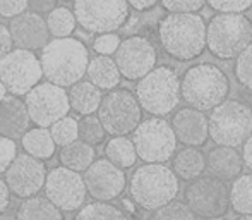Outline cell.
Masks as SVG:
<instances>
[{
	"mask_svg": "<svg viewBox=\"0 0 252 220\" xmlns=\"http://www.w3.org/2000/svg\"><path fill=\"white\" fill-rule=\"evenodd\" d=\"M163 52L179 62H190L208 48V24L196 12H170L158 24Z\"/></svg>",
	"mask_w": 252,
	"mask_h": 220,
	"instance_id": "1",
	"label": "cell"
},
{
	"mask_svg": "<svg viewBox=\"0 0 252 220\" xmlns=\"http://www.w3.org/2000/svg\"><path fill=\"white\" fill-rule=\"evenodd\" d=\"M41 67L50 83L62 88L83 81L90 66V52L81 40L72 37L53 38L41 48Z\"/></svg>",
	"mask_w": 252,
	"mask_h": 220,
	"instance_id": "2",
	"label": "cell"
},
{
	"mask_svg": "<svg viewBox=\"0 0 252 220\" xmlns=\"http://www.w3.org/2000/svg\"><path fill=\"white\" fill-rule=\"evenodd\" d=\"M182 100L197 110H213L230 95V79L221 67L209 62L190 66L180 79Z\"/></svg>",
	"mask_w": 252,
	"mask_h": 220,
	"instance_id": "3",
	"label": "cell"
},
{
	"mask_svg": "<svg viewBox=\"0 0 252 220\" xmlns=\"http://www.w3.org/2000/svg\"><path fill=\"white\" fill-rule=\"evenodd\" d=\"M179 189V176L173 169L163 164L139 165L129 181L130 200L148 212L177 200Z\"/></svg>",
	"mask_w": 252,
	"mask_h": 220,
	"instance_id": "4",
	"label": "cell"
},
{
	"mask_svg": "<svg viewBox=\"0 0 252 220\" xmlns=\"http://www.w3.org/2000/svg\"><path fill=\"white\" fill-rule=\"evenodd\" d=\"M136 97L144 112L163 117L179 107L182 91L180 77L173 67L159 66L141 77L136 84Z\"/></svg>",
	"mask_w": 252,
	"mask_h": 220,
	"instance_id": "5",
	"label": "cell"
},
{
	"mask_svg": "<svg viewBox=\"0 0 252 220\" xmlns=\"http://www.w3.org/2000/svg\"><path fill=\"white\" fill-rule=\"evenodd\" d=\"M252 43V21L246 14L220 12L209 19L208 50L220 60L237 59Z\"/></svg>",
	"mask_w": 252,
	"mask_h": 220,
	"instance_id": "6",
	"label": "cell"
},
{
	"mask_svg": "<svg viewBox=\"0 0 252 220\" xmlns=\"http://www.w3.org/2000/svg\"><path fill=\"white\" fill-rule=\"evenodd\" d=\"M252 134V109L242 100H228L211 110L209 140L221 147L239 148Z\"/></svg>",
	"mask_w": 252,
	"mask_h": 220,
	"instance_id": "7",
	"label": "cell"
},
{
	"mask_svg": "<svg viewBox=\"0 0 252 220\" xmlns=\"http://www.w3.org/2000/svg\"><path fill=\"white\" fill-rule=\"evenodd\" d=\"M137 157L146 164H165L177 153V140L173 127L163 117L143 120L132 133Z\"/></svg>",
	"mask_w": 252,
	"mask_h": 220,
	"instance_id": "8",
	"label": "cell"
},
{
	"mask_svg": "<svg viewBox=\"0 0 252 220\" xmlns=\"http://www.w3.org/2000/svg\"><path fill=\"white\" fill-rule=\"evenodd\" d=\"M98 117L112 136L132 134L143 122V107L137 97L127 88H115L103 97Z\"/></svg>",
	"mask_w": 252,
	"mask_h": 220,
	"instance_id": "9",
	"label": "cell"
},
{
	"mask_svg": "<svg viewBox=\"0 0 252 220\" xmlns=\"http://www.w3.org/2000/svg\"><path fill=\"white\" fill-rule=\"evenodd\" d=\"M184 201L199 219L225 217L230 210V187L225 181L211 176H199L184 187Z\"/></svg>",
	"mask_w": 252,
	"mask_h": 220,
	"instance_id": "10",
	"label": "cell"
},
{
	"mask_svg": "<svg viewBox=\"0 0 252 220\" xmlns=\"http://www.w3.org/2000/svg\"><path fill=\"white\" fill-rule=\"evenodd\" d=\"M127 0H74V14L77 24L88 33H115L127 23Z\"/></svg>",
	"mask_w": 252,
	"mask_h": 220,
	"instance_id": "11",
	"label": "cell"
},
{
	"mask_svg": "<svg viewBox=\"0 0 252 220\" xmlns=\"http://www.w3.org/2000/svg\"><path fill=\"white\" fill-rule=\"evenodd\" d=\"M45 77L41 60L31 50L14 48L0 59V81L7 86L10 95L26 97Z\"/></svg>",
	"mask_w": 252,
	"mask_h": 220,
	"instance_id": "12",
	"label": "cell"
},
{
	"mask_svg": "<svg viewBox=\"0 0 252 220\" xmlns=\"http://www.w3.org/2000/svg\"><path fill=\"white\" fill-rule=\"evenodd\" d=\"M31 122L40 127H52L69 113L70 102L65 88L53 83H40L24 97Z\"/></svg>",
	"mask_w": 252,
	"mask_h": 220,
	"instance_id": "13",
	"label": "cell"
},
{
	"mask_svg": "<svg viewBox=\"0 0 252 220\" xmlns=\"http://www.w3.org/2000/svg\"><path fill=\"white\" fill-rule=\"evenodd\" d=\"M45 196L62 212H76L84 205L88 187L81 172L67 167H55L48 172L45 183Z\"/></svg>",
	"mask_w": 252,
	"mask_h": 220,
	"instance_id": "14",
	"label": "cell"
},
{
	"mask_svg": "<svg viewBox=\"0 0 252 220\" xmlns=\"http://www.w3.org/2000/svg\"><path fill=\"white\" fill-rule=\"evenodd\" d=\"M113 59L119 66L122 77L129 81H139L156 67L158 52L148 38L132 35L120 41V47Z\"/></svg>",
	"mask_w": 252,
	"mask_h": 220,
	"instance_id": "15",
	"label": "cell"
},
{
	"mask_svg": "<svg viewBox=\"0 0 252 220\" xmlns=\"http://www.w3.org/2000/svg\"><path fill=\"white\" fill-rule=\"evenodd\" d=\"M47 176L48 172L43 160H38L28 153H17V157L3 174V179L14 196L26 200L36 196L43 189Z\"/></svg>",
	"mask_w": 252,
	"mask_h": 220,
	"instance_id": "16",
	"label": "cell"
},
{
	"mask_svg": "<svg viewBox=\"0 0 252 220\" xmlns=\"http://www.w3.org/2000/svg\"><path fill=\"white\" fill-rule=\"evenodd\" d=\"M84 183L88 194L96 201H113L122 196L127 186V176L124 169L110 162L108 158H98L84 172Z\"/></svg>",
	"mask_w": 252,
	"mask_h": 220,
	"instance_id": "17",
	"label": "cell"
},
{
	"mask_svg": "<svg viewBox=\"0 0 252 220\" xmlns=\"http://www.w3.org/2000/svg\"><path fill=\"white\" fill-rule=\"evenodd\" d=\"M10 35L14 38V45L24 50H41L50 41V30L47 19L36 12H23L10 19Z\"/></svg>",
	"mask_w": 252,
	"mask_h": 220,
	"instance_id": "18",
	"label": "cell"
},
{
	"mask_svg": "<svg viewBox=\"0 0 252 220\" xmlns=\"http://www.w3.org/2000/svg\"><path fill=\"white\" fill-rule=\"evenodd\" d=\"M170 124H172L179 143H182L184 147L201 148L208 143L209 119L202 110L184 107L173 113Z\"/></svg>",
	"mask_w": 252,
	"mask_h": 220,
	"instance_id": "19",
	"label": "cell"
},
{
	"mask_svg": "<svg viewBox=\"0 0 252 220\" xmlns=\"http://www.w3.org/2000/svg\"><path fill=\"white\" fill-rule=\"evenodd\" d=\"M244 167L242 153L237 151V148L216 145L206 155V170L225 183H233L237 177L242 176Z\"/></svg>",
	"mask_w": 252,
	"mask_h": 220,
	"instance_id": "20",
	"label": "cell"
},
{
	"mask_svg": "<svg viewBox=\"0 0 252 220\" xmlns=\"http://www.w3.org/2000/svg\"><path fill=\"white\" fill-rule=\"evenodd\" d=\"M31 122L26 102H23L16 95H7L0 102V134L17 140L23 138Z\"/></svg>",
	"mask_w": 252,
	"mask_h": 220,
	"instance_id": "21",
	"label": "cell"
},
{
	"mask_svg": "<svg viewBox=\"0 0 252 220\" xmlns=\"http://www.w3.org/2000/svg\"><path fill=\"white\" fill-rule=\"evenodd\" d=\"M86 76L101 91H112L119 88L122 74H120L115 59H112L110 55H96L90 60Z\"/></svg>",
	"mask_w": 252,
	"mask_h": 220,
	"instance_id": "22",
	"label": "cell"
},
{
	"mask_svg": "<svg viewBox=\"0 0 252 220\" xmlns=\"http://www.w3.org/2000/svg\"><path fill=\"white\" fill-rule=\"evenodd\" d=\"M70 109L79 115H93L103 102V91L90 79L72 84L69 90Z\"/></svg>",
	"mask_w": 252,
	"mask_h": 220,
	"instance_id": "23",
	"label": "cell"
},
{
	"mask_svg": "<svg viewBox=\"0 0 252 220\" xmlns=\"http://www.w3.org/2000/svg\"><path fill=\"white\" fill-rule=\"evenodd\" d=\"M172 169L179 176V179L190 183L196 177L204 174L206 170V155L199 148L186 147L179 150L172 158Z\"/></svg>",
	"mask_w": 252,
	"mask_h": 220,
	"instance_id": "24",
	"label": "cell"
},
{
	"mask_svg": "<svg viewBox=\"0 0 252 220\" xmlns=\"http://www.w3.org/2000/svg\"><path fill=\"white\" fill-rule=\"evenodd\" d=\"M21 145H23L24 151L31 157L38 158V160H50L55 155L57 143L52 136V131L48 127H31L24 133L21 138Z\"/></svg>",
	"mask_w": 252,
	"mask_h": 220,
	"instance_id": "25",
	"label": "cell"
},
{
	"mask_svg": "<svg viewBox=\"0 0 252 220\" xmlns=\"http://www.w3.org/2000/svg\"><path fill=\"white\" fill-rule=\"evenodd\" d=\"M16 220H65L63 212L47 196H31L23 200L16 212Z\"/></svg>",
	"mask_w": 252,
	"mask_h": 220,
	"instance_id": "26",
	"label": "cell"
},
{
	"mask_svg": "<svg viewBox=\"0 0 252 220\" xmlns=\"http://www.w3.org/2000/svg\"><path fill=\"white\" fill-rule=\"evenodd\" d=\"M94 157H96L94 147L83 140H76L74 143L65 145L60 148L59 153L60 164L67 169L76 170V172H86L94 162Z\"/></svg>",
	"mask_w": 252,
	"mask_h": 220,
	"instance_id": "27",
	"label": "cell"
},
{
	"mask_svg": "<svg viewBox=\"0 0 252 220\" xmlns=\"http://www.w3.org/2000/svg\"><path fill=\"white\" fill-rule=\"evenodd\" d=\"M105 157L120 169H130L137 162V151L134 141L126 136H113L105 145Z\"/></svg>",
	"mask_w": 252,
	"mask_h": 220,
	"instance_id": "28",
	"label": "cell"
},
{
	"mask_svg": "<svg viewBox=\"0 0 252 220\" xmlns=\"http://www.w3.org/2000/svg\"><path fill=\"white\" fill-rule=\"evenodd\" d=\"M230 205L239 215H252V172L239 176L230 186Z\"/></svg>",
	"mask_w": 252,
	"mask_h": 220,
	"instance_id": "29",
	"label": "cell"
},
{
	"mask_svg": "<svg viewBox=\"0 0 252 220\" xmlns=\"http://www.w3.org/2000/svg\"><path fill=\"white\" fill-rule=\"evenodd\" d=\"M74 220H129V215L122 208L110 201H91L77 210Z\"/></svg>",
	"mask_w": 252,
	"mask_h": 220,
	"instance_id": "30",
	"label": "cell"
},
{
	"mask_svg": "<svg viewBox=\"0 0 252 220\" xmlns=\"http://www.w3.org/2000/svg\"><path fill=\"white\" fill-rule=\"evenodd\" d=\"M47 24L53 38H67L76 30L77 19L74 10L67 7H57L47 16Z\"/></svg>",
	"mask_w": 252,
	"mask_h": 220,
	"instance_id": "31",
	"label": "cell"
},
{
	"mask_svg": "<svg viewBox=\"0 0 252 220\" xmlns=\"http://www.w3.org/2000/svg\"><path fill=\"white\" fill-rule=\"evenodd\" d=\"M148 220H197V215L190 210L186 201L173 200L153 210Z\"/></svg>",
	"mask_w": 252,
	"mask_h": 220,
	"instance_id": "32",
	"label": "cell"
},
{
	"mask_svg": "<svg viewBox=\"0 0 252 220\" xmlns=\"http://www.w3.org/2000/svg\"><path fill=\"white\" fill-rule=\"evenodd\" d=\"M106 134L108 133H106L105 126L101 124L100 117H96L94 113L93 115H84L79 120V140L96 147V145L105 141Z\"/></svg>",
	"mask_w": 252,
	"mask_h": 220,
	"instance_id": "33",
	"label": "cell"
},
{
	"mask_svg": "<svg viewBox=\"0 0 252 220\" xmlns=\"http://www.w3.org/2000/svg\"><path fill=\"white\" fill-rule=\"evenodd\" d=\"M52 136L59 147H65V145L74 143L79 140V122L74 117H62L52 126Z\"/></svg>",
	"mask_w": 252,
	"mask_h": 220,
	"instance_id": "34",
	"label": "cell"
},
{
	"mask_svg": "<svg viewBox=\"0 0 252 220\" xmlns=\"http://www.w3.org/2000/svg\"><path fill=\"white\" fill-rule=\"evenodd\" d=\"M233 74L240 86L246 88L247 91H252V43L237 57Z\"/></svg>",
	"mask_w": 252,
	"mask_h": 220,
	"instance_id": "35",
	"label": "cell"
},
{
	"mask_svg": "<svg viewBox=\"0 0 252 220\" xmlns=\"http://www.w3.org/2000/svg\"><path fill=\"white\" fill-rule=\"evenodd\" d=\"M209 7L216 12L242 14L252 7V0H206Z\"/></svg>",
	"mask_w": 252,
	"mask_h": 220,
	"instance_id": "36",
	"label": "cell"
},
{
	"mask_svg": "<svg viewBox=\"0 0 252 220\" xmlns=\"http://www.w3.org/2000/svg\"><path fill=\"white\" fill-rule=\"evenodd\" d=\"M120 37L117 33H103L98 35L93 41V50L98 55H115L120 47Z\"/></svg>",
	"mask_w": 252,
	"mask_h": 220,
	"instance_id": "37",
	"label": "cell"
},
{
	"mask_svg": "<svg viewBox=\"0 0 252 220\" xmlns=\"http://www.w3.org/2000/svg\"><path fill=\"white\" fill-rule=\"evenodd\" d=\"M166 12H199L206 0H159Z\"/></svg>",
	"mask_w": 252,
	"mask_h": 220,
	"instance_id": "38",
	"label": "cell"
},
{
	"mask_svg": "<svg viewBox=\"0 0 252 220\" xmlns=\"http://www.w3.org/2000/svg\"><path fill=\"white\" fill-rule=\"evenodd\" d=\"M17 157V145L14 140L0 134V174H5L12 160Z\"/></svg>",
	"mask_w": 252,
	"mask_h": 220,
	"instance_id": "39",
	"label": "cell"
},
{
	"mask_svg": "<svg viewBox=\"0 0 252 220\" xmlns=\"http://www.w3.org/2000/svg\"><path fill=\"white\" fill-rule=\"evenodd\" d=\"M30 0H0V16L5 19H14L19 14L26 12Z\"/></svg>",
	"mask_w": 252,
	"mask_h": 220,
	"instance_id": "40",
	"label": "cell"
},
{
	"mask_svg": "<svg viewBox=\"0 0 252 220\" xmlns=\"http://www.w3.org/2000/svg\"><path fill=\"white\" fill-rule=\"evenodd\" d=\"M12 47H14V38L10 35L9 26L0 24V59L9 54V52H12L14 50Z\"/></svg>",
	"mask_w": 252,
	"mask_h": 220,
	"instance_id": "41",
	"label": "cell"
},
{
	"mask_svg": "<svg viewBox=\"0 0 252 220\" xmlns=\"http://www.w3.org/2000/svg\"><path fill=\"white\" fill-rule=\"evenodd\" d=\"M59 0H30V9L31 12L36 14H50L53 9H57Z\"/></svg>",
	"mask_w": 252,
	"mask_h": 220,
	"instance_id": "42",
	"label": "cell"
},
{
	"mask_svg": "<svg viewBox=\"0 0 252 220\" xmlns=\"http://www.w3.org/2000/svg\"><path fill=\"white\" fill-rule=\"evenodd\" d=\"M10 203V189L7 186L5 179H0V217L7 212Z\"/></svg>",
	"mask_w": 252,
	"mask_h": 220,
	"instance_id": "43",
	"label": "cell"
},
{
	"mask_svg": "<svg viewBox=\"0 0 252 220\" xmlns=\"http://www.w3.org/2000/svg\"><path fill=\"white\" fill-rule=\"evenodd\" d=\"M242 158H244V165L249 169V172H252V134L247 138V141L242 145Z\"/></svg>",
	"mask_w": 252,
	"mask_h": 220,
	"instance_id": "44",
	"label": "cell"
},
{
	"mask_svg": "<svg viewBox=\"0 0 252 220\" xmlns=\"http://www.w3.org/2000/svg\"><path fill=\"white\" fill-rule=\"evenodd\" d=\"M127 2L132 9L139 10V12H146V10H151L159 0H127Z\"/></svg>",
	"mask_w": 252,
	"mask_h": 220,
	"instance_id": "45",
	"label": "cell"
},
{
	"mask_svg": "<svg viewBox=\"0 0 252 220\" xmlns=\"http://www.w3.org/2000/svg\"><path fill=\"white\" fill-rule=\"evenodd\" d=\"M122 205H124V208H126V210L129 212L130 215H136V207H134L136 203H134L132 200H124Z\"/></svg>",
	"mask_w": 252,
	"mask_h": 220,
	"instance_id": "46",
	"label": "cell"
},
{
	"mask_svg": "<svg viewBox=\"0 0 252 220\" xmlns=\"http://www.w3.org/2000/svg\"><path fill=\"white\" fill-rule=\"evenodd\" d=\"M7 93H9V90H7V86H5V84H3L2 81H0V102H2L3 98L7 97Z\"/></svg>",
	"mask_w": 252,
	"mask_h": 220,
	"instance_id": "47",
	"label": "cell"
},
{
	"mask_svg": "<svg viewBox=\"0 0 252 220\" xmlns=\"http://www.w3.org/2000/svg\"><path fill=\"white\" fill-rule=\"evenodd\" d=\"M237 220H252V215H240Z\"/></svg>",
	"mask_w": 252,
	"mask_h": 220,
	"instance_id": "48",
	"label": "cell"
},
{
	"mask_svg": "<svg viewBox=\"0 0 252 220\" xmlns=\"http://www.w3.org/2000/svg\"><path fill=\"white\" fill-rule=\"evenodd\" d=\"M204 220H225L223 217H218V219H204Z\"/></svg>",
	"mask_w": 252,
	"mask_h": 220,
	"instance_id": "49",
	"label": "cell"
},
{
	"mask_svg": "<svg viewBox=\"0 0 252 220\" xmlns=\"http://www.w3.org/2000/svg\"><path fill=\"white\" fill-rule=\"evenodd\" d=\"M72 2H74V0H72Z\"/></svg>",
	"mask_w": 252,
	"mask_h": 220,
	"instance_id": "50",
	"label": "cell"
}]
</instances>
